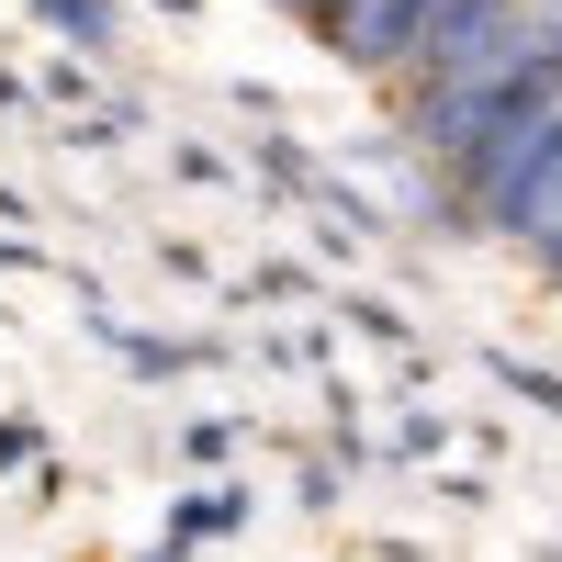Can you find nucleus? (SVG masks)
Returning <instances> with one entry per match:
<instances>
[{"label":"nucleus","instance_id":"nucleus-1","mask_svg":"<svg viewBox=\"0 0 562 562\" xmlns=\"http://www.w3.org/2000/svg\"><path fill=\"white\" fill-rule=\"evenodd\" d=\"M551 192H562V102H540L529 124H506L495 147H473V158L450 169V203L473 214V225H495V237H518Z\"/></svg>","mask_w":562,"mask_h":562},{"label":"nucleus","instance_id":"nucleus-5","mask_svg":"<svg viewBox=\"0 0 562 562\" xmlns=\"http://www.w3.org/2000/svg\"><path fill=\"white\" fill-rule=\"evenodd\" d=\"M518 45H540V57H562V0H529V12H518Z\"/></svg>","mask_w":562,"mask_h":562},{"label":"nucleus","instance_id":"nucleus-2","mask_svg":"<svg viewBox=\"0 0 562 562\" xmlns=\"http://www.w3.org/2000/svg\"><path fill=\"white\" fill-rule=\"evenodd\" d=\"M428 23H439V0H338V12H326V45H338L349 68H371V79H405Z\"/></svg>","mask_w":562,"mask_h":562},{"label":"nucleus","instance_id":"nucleus-4","mask_svg":"<svg viewBox=\"0 0 562 562\" xmlns=\"http://www.w3.org/2000/svg\"><path fill=\"white\" fill-rule=\"evenodd\" d=\"M34 12H45V23H68L79 45H113V12H102V0H34Z\"/></svg>","mask_w":562,"mask_h":562},{"label":"nucleus","instance_id":"nucleus-3","mask_svg":"<svg viewBox=\"0 0 562 562\" xmlns=\"http://www.w3.org/2000/svg\"><path fill=\"white\" fill-rule=\"evenodd\" d=\"M518 248H529V259H540V270L562 281V192H551V203H540V214L518 225Z\"/></svg>","mask_w":562,"mask_h":562},{"label":"nucleus","instance_id":"nucleus-7","mask_svg":"<svg viewBox=\"0 0 562 562\" xmlns=\"http://www.w3.org/2000/svg\"><path fill=\"white\" fill-rule=\"evenodd\" d=\"M158 562H180V551H158Z\"/></svg>","mask_w":562,"mask_h":562},{"label":"nucleus","instance_id":"nucleus-6","mask_svg":"<svg viewBox=\"0 0 562 562\" xmlns=\"http://www.w3.org/2000/svg\"><path fill=\"white\" fill-rule=\"evenodd\" d=\"M281 12H293V23H315V34H326V12H338V0H281Z\"/></svg>","mask_w":562,"mask_h":562}]
</instances>
